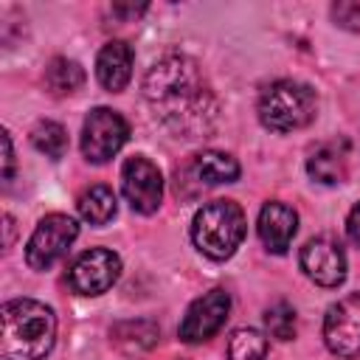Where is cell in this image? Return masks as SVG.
<instances>
[{"label": "cell", "instance_id": "1", "mask_svg": "<svg viewBox=\"0 0 360 360\" xmlns=\"http://www.w3.org/2000/svg\"><path fill=\"white\" fill-rule=\"evenodd\" d=\"M143 96L177 138H205L214 129L217 98L200 65L183 53H169L149 68Z\"/></svg>", "mask_w": 360, "mask_h": 360}, {"label": "cell", "instance_id": "2", "mask_svg": "<svg viewBox=\"0 0 360 360\" xmlns=\"http://www.w3.org/2000/svg\"><path fill=\"white\" fill-rule=\"evenodd\" d=\"M0 357L3 360H42L56 340L53 309L34 298L6 301L0 309Z\"/></svg>", "mask_w": 360, "mask_h": 360}, {"label": "cell", "instance_id": "3", "mask_svg": "<svg viewBox=\"0 0 360 360\" xmlns=\"http://www.w3.org/2000/svg\"><path fill=\"white\" fill-rule=\"evenodd\" d=\"M245 214L233 200H211L191 219V239L208 259H228L245 239Z\"/></svg>", "mask_w": 360, "mask_h": 360}, {"label": "cell", "instance_id": "4", "mask_svg": "<svg viewBox=\"0 0 360 360\" xmlns=\"http://www.w3.org/2000/svg\"><path fill=\"white\" fill-rule=\"evenodd\" d=\"M318 98L309 84L278 79L259 96V121L273 132H292L315 118Z\"/></svg>", "mask_w": 360, "mask_h": 360}, {"label": "cell", "instance_id": "5", "mask_svg": "<svg viewBox=\"0 0 360 360\" xmlns=\"http://www.w3.org/2000/svg\"><path fill=\"white\" fill-rule=\"evenodd\" d=\"M79 225L68 214H48L34 228L28 245H25V262L31 270H48L53 262L65 256L70 242L76 239Z\"/></svg>", "mask_w": 360, "mask_h": 360}, {"label": "cell", "instance_id": "6", "mask_svg": "<svg viewBox=\"0 0 360 360\" xmlns=\"http://www.w3.org/2000/svg\"><path fill=\"white\" fill-rule=\"evenodd\" d=\"M127 138H129L127 121L110 107H96L87 112L82 127V155L90 163H107L112 155H118Z\"/></svg>", "mask_w": 360, "mask_h": 360}, {"label": "cell", "instance_id": "7", "mask_svg": "<svg viewBox=\"0 0 360 360\" xmlns=\"http://www.w3.org/2000/svg\"><path fill=\"white\" fill-rule=\"evenodd\" d=\"M121 191L132 205V211L155 214L163 200V174L143 155H132L121 166Z\"/></svg>", "mask_w": 360, "mask_h": 360}, {"label": "cell", "instance_id": "8", "mask_svg": "<svg viewBox=\"0 0 360 360\" xmlns=\"http://www.w3.org/2000/svg\"><path fill=\"white\" fill-rule=\"evenodd\" d=\"M118 276H121L118 253H112L107 248H90L70 264L68 284L79 295H101L118 281Z\"/></svg>", "mask_w": 360, "mask_h": 360}, {"label": "cell", "instance_id": "9", "mask_svg": "<svg viewBox=\"0 0 360 360\" xmlns=\"http://www.w3.org/2000/svg\"><path fill=\"white\" fill-rule=\"evenodd\" d=\"M323 340L326 349L338 357L360 354V292H352L326 309Z\"/></svg>", "mask_w": 360, "mask_h": 360}, {"label": "cell", "instance_id": "10", "mask_svg": "<svg viewBox=\"0 0 360 360\" xmlns=\"http://www.w3.org/2000/svg\"><path fill=\"white\" fill-rule=\"evenodd\" d=\"M231 309V295L225 290H208L205 295H200L183 315L180 321V340L186 343H202L208 338H214Z\"/></svg>", "mask_w": 360, "mask_h": 360}, {"label": "cell", "instance_id": "11", "mask_svg": "<svg viewBox=\"0 0 360 360\" xmlns=\"http://www.w3.org/2000/svg\"><path fill=\"white\" fill-rule=\"evenodd\" d=\"M301 270L321 287H338L346 278V253L338 242L318 236L301 248Z\"/></svg>", "mask_w": 360, "mask_h": 360}, {"label": "cell", "instance_id": "12", "mask_svg": "<svg viewBox=\"0 0 360 360\" xmlns=\"http://www.w3.org/2000/svg\"><path fill=\"white\" fill-rule=\"evenodd\" d=\"M259 239L270 253H284L298 231V214L284 202H264L259 211Z\"/></svg>", "mask_w": 360, "mask_h": 360}, {"label": "cell", "instance_id": "13", "mask_svg": "<svg viewBox=\"0 0 360 360\" xmlns=\"http://www.w3.org/2000/svg\"><path fill=\"white\" fill-rule=\"evenodd\" d=\"M96 79L107 93H121L132 79V48L124 39L107 42L96 56Z\"/></svg>", "mask_w": 360, "mask_h": 360}, {"label": "cell", "instance_id": "14", "mask_svg": "<svg viewBox=\"0 0 360 360\" xmlns=\"http://www.w3.org/2000/svg\"><path fill=\"white\" fill-rule=\"evenodd\" d=\"M307 172L312 180H318L323 186L343 183L346 172H349V143L346 141L318 143L307 158Z\"/></svg>", "mask_w": 360, "mask_h": 360}, {"label": "cell", "instance_id": "15", "mask_svg": "<svg viewBox=\"0 0 360 360\" xmlns=\"http://www.w3.org/2000/svg\"><path fill=\"white\" fill-rule=\"evenodd\" d=\"M191 174L202 186H219V183H233L239 177V163L225 155V152H202L191 163Z\"/></svg>", "mask_w": 360, "mask_h": 360}, {"label": "cell", "instance_id": "16", "mask_svg": "<svg viewBox=\"0 0 360 360\" xmlns=\"http://www.w3.org/2000/svg\"><path fill=\"white\" fill-rule=\"evenodd\" d=\"M112 340L127 354H143L158 343V326L149 321H124L112 326Z\"/></svg>", "mask_w": 360, "mask_h": 360}, {"label": "cell", "instance_id": "17", "mask_svg": "<svg viewBox=\"0 0 360 360\" xmlns=\"http://www.w3.org/2000/svg\"><path fill=\"white\" fill-rule=\"evenodd\" d=\"M84 84V70L79 62L68 59V56H56L48 62L45 68V87L53 96H70Z\"/></svg>", "mask_w": 360, "mask_h": 360}, {"label": "cell", "instance_id": "18", "mask_svg": "<svg viewBox=\"0 0 360 360\" xmlns=\"http://www.w3.org/2000/svg\"><path fill=\"white\" fill-rule=\"evenodd\" d=\"M115 208H118L115 194L107 186H90L79 197V214L90 225H107L115 217Z\"/></svg>", "mask_w": 360, "mask_h": 360}, {"label": "cell", "instance_id": "19", "mask_svg": "<svg viewBox=\"0 0 360 360\" xmlns=\"http://www.w3.org/2000/svg\"><path fill=\"white\" fill-rule=\"evenodd\" d=\"M31 143L37 146V152L59 160L65 152H68V132L62 124L56 121H39L34 129H31Z\"/></svg>", "mask_w": 360, "mask_h": 360}, {"label": "cell", "instance_id": "20", "mask_svg": "<svg viewBox=\"0 0 360 360\" xmlns=\"http://www.w3.org/2000/svg\"><path fill=\"white\" fill-rule=\"evenodd\" d=\"M231 360H267V338L256 329H236L228 340Z\"/></svg>", "mask_w": 360, "mask_h": 360}, {"label": "cell", "instance_id": "21", "mask_svg": "<svg viewBox=\"0 0 360 360\" xmlns=\"http://www.w3.org/2000/svg\"><path fill=\"white\" fill-rule=\"evenodd\" d=\"M264 326H267V335H273L276 340H292L295 338V309L287 301L273 304L264 312Z\"/></svg>", "mask_w": 360, "mask_h": 360}, {"label": "cell", "instance_id": "22", "mask_svg": "<svg viewBox=\"0 0 360 360\" xmlns=\"http://www.w3.org/2000/svg\"><path fill=\"white\" fill-rule=\"evenodd\" d=\"M332 17L340 28H349V31H360V3L357 0H343V3H335L332 6Z\"/></svg>", "mask_w": 360, "mask_h": 360}, {"label": "cell", "instance_id": "23", "mask_svg": "<svg viewBox=\"0 0 360 360\" xmlns=\"http://www.w3.org/2000/svg\"><path fill=\"white\" fill-rule=\"evenodd\" d=\"M14 172V149H11V135L3 132V180H11Z\"/></svg>", "mask_w": 360, "mask_h": 360}, {"label": "cell", "instance_id": "24", "mask_svg": "<svg viewBox=\"0 0 360 360\" xmlns=\"http://www.w3.org/2000/svg\"><path fill=\"white\" fill-rule=\"evenodd\" d=\"M346 233H349V239L360 248V202L349 211V219H346Z\"/></svg>", "mask_w": 360, "mask_h": 360}]
</instances>
